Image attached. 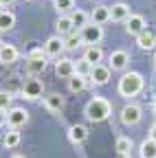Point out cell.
<instances>
[{"label":"cell","mask_w":156,"mask_h":158,"mask_svg":"<svg viewBox=\"0 0 156 158\" xmlns=\"http://www.w3.org/2000/svg\"><path fill=\"white\" fill-rule=\"evenodd\" d=\"M84 114H86V118L90 123H101V121H106V118L112 114V106H110L108 99L95 97V99H90V101L86 103Z\"/></svg>","instance_id":"1"},{"label":"cell","mask_w":156,"mask_h":158,"mask_svg":"<svg viewBox=\"0 0 156 158\" xmlns=\"http://www.w3.org/2000/svg\"><path fill=\"white\" fill-rule=\"evenodd\" d=\"M143 86H145V79H143V75L141 73H134V70H130V73H123L121 75V79H119V94L121 97H136L141 90H143Z\"/></svg>","instance_id":"2"},{"label":"cell","mask_w":156,"mask_h":158,"mask_svg":"<svg viewBox=\"0 0 156 158\" xmlns=\"http://www.w3.org/2000/svg\"><path fill=\"white\" fill-rule=\"evenodd\" d=\"M79 35H82V40H84V44H88V46H97V44H99L101 40H103V27L88 22L84 29H79Z\"/></svg>","instance_id":"3"},{"label":"cell","mask_w":156,"mask_h":158,"mask_svg":"<svg viewBox=\"0 0 156 158\" xmlns=\"http://www.w3.org/2000/svg\"><path fill=\"white\" fill-rule=\"evenodd\" d=\"M44 92V84L40 81V79H27V81L22 84V90L20 94L24 99H29V101H35V99H40Z\"/></svg>","instance_id":"4"},{"label":"cell","mask_w":156,"mask_h":158,"mask_svg":"<svg viewBox=\"0 0 156 158\" xmlns=\"http://www.w3.org/2000/svg\"><path fill=\"white\" fill-rule=\"evenodd\" d=\"M141 116H143V112H141V108L136 106V103H128V106H123V110H121V114H119V118H121V123L123 125H136L141 121Z\"/></svg>","instance_id":"5"},{"label":"cell","mask_w":156,"mask_h":158,"mask_svg":"<svg viewBox=\"0 0 156 158\" xmlns=\"http://www.w3.org/2000/svg\"><path fill=\"white\" fill-rule=\"evenodd\" d=\"M27 121H29V112L24 108H11L7 112V125L13 130H20L22 125H27Z\"/></svg>","instance_id":"6"},{"label":"cell","mask_w":156,"mask_h":158,"mask_svg":"<svg viewBox=\"0 0 156 158\" xmlns=\"http://www.w3.org/2000/svg\"><path fill=\"white\" fill-rule=\"evenodd\" d=\"M66 51V44H64V37L62 35H53L46 40V44H44V53L46 57H55V59H60V55Z\"/></svg>","instance_id":"7"},{"label":"cell","mask_w":156,"mask_h":158,"mask_svg":"<svg viewBox=\"0 0 156 158\" xmlns=\"http://www.w3.org/2000/svg\"><path fill=\"white\" fill-rule=\"evenodd\" d=\"M128 64H130V55H128V51H112L110 53V57H108V66H110V70H125L128 68Z\"/></svg>","instance_id":"8"},{"label":"cell","mask_w":156,"mask_h":158,"mask_svg":"<svg viewBox=\"0 0 156 158\" xmlns=\"http://www.w3.org/2000/svg\"><path fill=\"white\" fill-rule=\"evenodd\" d=\"M88 79H90V84H95V86H103V84H108V79H110V66H106V64H97V66H92Z\"/></svg>","instance_id":"9"},{"label":"cell","mask_w":156,"mask_h":158,"mask_svg":"<svg viewBox=\"0 0 156 158\" xmlns=\"http://www.w3.org/2000/svg\"><path fill=\"white\" fill-rule=\"evenodd\" d=\"M55 75L62 77V79H70L75 75V62L68 57H60L55 62Z\"/></svg>","instance_id":"10"},{"label":"cell","mask_w":156,"mask_h":158,"mask_svg":"<svg viewBox=\"0 0 156 158\" xmlns=\"http://www.w3.org/2000/svg\"><path fill=\"white\" fill-rule=\"evenodd\" d=\"M147 27H145V18L143 15H139V13H130V18L125 20V31L130 33V35H139L141 31H145Z\"/></svg>","instance_id":"11"},{"label":"cell","mask_w":156,"mask_h":158,"mask_svg":"<svg viewBox=\"0 0 156 158\" xmlns=\"http://www.w3.org/2000/svg\"><path fill=\"white\" fill-rule=\"evenodd\" d=\"M136 44H139L141 51H152V48L156 46V33L150 31V29L141 31L139 35H136Z\"/></svg>","instance_id":"12"},{"label":"cell","mask_w":156,"mask_h":158,"mask_svg":"<svg viewBox=\"0 0 156 158\" xmlns=\"http://www.w3.org/2000/svg\"><path fill=\"white\" fill-rule=\"evenodd\" d=\"M130 18V7L125 2H114L110 7V20L112 22H125Z\"/></svg>","instance_id":"13"},{"label":"cell","mask_w":156,"mask_h":158,"mask_svg":"<svg viewBox=\"0 0 156 158\" xmlns=\"http://www.w3.org/2000/svg\"><path fill=\"white\" fill-rule=\"evenodd\" d=\"M20 57V51H18L13 44H0V64H13Z\"/></svg>","instance_id":"14"},{"label":"cell","mask_w":156,"mask_h":158,"mask_svg":"<svg viewBox=\"0 0 156 158\" xmlns=\"http://www.w3.org/2000/svg\"><path fill=\"white\" fill-rule=\"evenodd\" d=\"M90 22L92 24H106V22H110V7H106V5H99V7H95L92 11H90Z\"/></svg>","instance_id":"15"},{"label":"cell","mask_w":156,"mask_h":158,"mask_svg":"<svg viewBox=\"0 0 156 158\" xmlns=\"http://www.w3.org/2000/svg\"><path fill=\"white\" fill-rule=\"evenodd\" d=\"M88 138V127L86 125H70V130H68V141L73 143V145H79V143H84Z\"/></svg>","instance_id":"16"},{"label":"cell","mask_w":156,"mask_h":158,"mask_svg":"<svg viewBox=\"0 0 156 158\" xmlns=\"http://www.w3.org/2000/svg\"><path fill=\"white\" fill-rule=\"evenodd\" d=\"M44 106H46V110H51V112H62V110H64V97L57 94V92H51V94L44 97Z\"/></svg>","instance_id":"17"},{"label":"cell","mask_w":156,"mask_h":158,"mask_svg":"<svg viewBox=\"0 0 156 158\" xmlns=\"http://www.w3.org/2000/svg\"><path fill=\"white\" fill-rule=\"evenodd\" d=\"M55 29H57V33H60L62 37L64 35H70L73 31H75V27H73V20H70V15H60L57 18V22H55Z\"/></svg>","instance_id":"18"},{"label":"cell","mask_w":156,"mask_h":158,"mask_svg":"<svg viewBox=\"0 0 156 158\" xmlns=\"http://www.w3.org/2000/svg\"><path fill=\"white\" fill-rule=\"evenodd\" d=\"M70 20H73V27L75 29H84L90 22V13H86L84 9H73L70 11Z\"/></svg>","instance_id":"19"},{"label":"cell","mask_w":156,"mask_h":158,"mask_svg":"<svg viewBox=\"0 0 156 158\" xmlns=\"http://www.w3.org/2000/svg\"><path fill=\"white\" fill-rule=\"evenodd\" d=\"M84 59H86L88 64L97 66V64H101V62H103V51H101L99 46H88L86 53H84Z\"/></svg>","instance_id":"20"},{"label":"cell","mask_w":156,"mask_h":158,"mask_svg":"<svg viewBox=\"0 0 156 158\" xmlns=\"http://www.w3.org/2000/svg\"><path fill=\"white\" fill-rule=\"evenodd\" d=\"M13 27H15V15L7 9H0V33L11 31Z\"/></svg>","instance_id":"21"},{"label":"cell","mask_w":156,"mask_h":158,"mask_svg":"<svg viewBox=\"0 0 156 158\" xmlns=\"http://www.w3.org/2000/svg\"><path fill=\"white\" fill-rule=\"evenodd\" d=\"M20 141H22V136H20V132L11 127L9 132H5V138H2V145H5L7 149H13V147H18V145H20Z\"/></svg>","instance_id":"22"},{"label":"cell","mask_w":156,"mask_h":158,"mask_svg":"<svg viewBox=\"0 0 156 158\" xmlns=\"http://www.w3.org/2000/svg\"><path fill=\"white\" fill-rule=\"evenodd\" d=\"M86 86H88V77L73 75V77L68 79V90H70V92H82V90H86Z\"/></svg>","instance_id":"23"},{"label":"cell","mask_w":156,"mask_h":158,"mask_svg":"<svg viewBox=\"0 0 156 158\" xmlns=\"http://www.w3.org/2000/svg\"><path fill=\"white\" fill-rule=\"evenodd\" d=\"M27 70H29V75H42L46 70V57H42V59H27Z\"/></svg>","instance_id":"24"},{"label":"cell","mask_w":156,"mask_h":158,"mask_svg":"<svg viewBox=\"0 0 156 158\" xmlns=\"http://www.w3.org/2000/svg\"><path fill=\"white\" fill-rule=\"evenodd\" d=\"M139 154H141V158H156V141L145 138L139 147Z\"/></svg>","instance_id":"25"},{"label":"cell","mask_w":156,"mask_h":158,"mask_svg":"<svg viewBox=\"0 0 156 158\" xmlns=\"http://www.w3.org/2000/svg\"><path fill=\"white\" fill-rule=\"evenodd\" d=\"M53 9L60 13V15L70 13V11L75 9V0H53Z\"/></svg>","instance_id":"26"},{"label":"cell","mask_w":156,"mask_h":158,"mask_svg":"<svg viewBox=\"0 0 156 158\" xmlns=\"http://www.w3.org/2000/svg\"><path fill=\"white\" fill-rule=\"evenodd\" d=\"M64 44H66V51H75V48H79L82 44H84V40H82V35L79 33H70V35H66L64 37Z\"/></svg>","instance_id":"27"},{"label":"cell","mask_w":156,"mask_h":158,"mask_svg":"<svg viewBox=\"0 0 156 158\" xmlns=\"http://www.w3.org/2000/svg\"><path fill=\"white\" fill-rule=\"evenodd\" d=\"M114 149H116V154H130V149H132V141H130L128 136H119V138H116Z\"/></svg>","instance_id":"28"},{"label":"cell","mask_w":156,"mask_h":158,"mask_svg":"<svg viewBox=\"0 0 156 158\" xmlns=\"http://www.w3.org/2000/svg\"><path fill=\"white\" fill-rule=\"evenodd\" d=\"M90 70H92V64H88L84 57H82V59H77V62H75V75L88 77V75H90Z\"/></svg>","instance_id":"29"},{"label":"cell","mask_w":156,"mask_h":158,"mask_svg":"<svg viewBox=\"0 0 156 158\" xmlns=\"http://www.w3.org/2000/svg\"><path fill=\"white\" fill-rule=\"evenodd\" d=\"M13 94L11 92H7V90H0V110H5V112H9L13 106Z\"/></svg>","instance_id":"30"},{"label":"cell","mask_w":156,"mask_h":158,"mask_svg":"<svg viewBox=\"0 0 156 158\" xmlns=\"http://www.w3.org/2000/svg\"><path fill=\"white\" fill-rule=\"evenodd\" d=\"M42 57H46V53H44V48H40V46H33V48L29 51V59H42Z\"/></svg>","instance_id":"31"},{"label":"cell","mask_w":156,"mask_h":158,"mask_svg":"<svg viewBox=\"0 0 156 158\" xmlns=\"http://www.w3.org/2000/svg\"><path fill=\"white\" fill-rule=\"evenodd\" d=\"M5 123H7V112H5V110H0V127H2Z\"/></svg>","instance_id":"32"},{"label":"cell","mask_w":156,"mask_h":158,"mask_svg":"<svg viewBox=\"0 0 156 158\" xmlns=\"http://www.w3.org/2000/svg\"><path fill=\"white\" fill-rule=\"evenodd\" d=\"M147 138H152V141H156V123H154V125L150 127V136H147Z\"/></svg>","instance_id":"33"},{"label":"cell","mask_w":156,"mask_h":158,"mask_svg":"<svg viewBox=\"0 0 156 158\" xmlns=\"http://www.w3.org/2000/svg\"><path fill=\"white\" fill-rule=\"evenodd\" d=\"M15 0H0V7H9V5H13Z\"/></svg>","instance_id":"34"},{"label":"cell","mask_w":156,"mask_h":158,"mask_svg":"<svg viewBox=\"0 0 156 158\" xmlns=\"http://www.w3.org/2000/svg\"><path fill=\"white\" fill-rule=\"evenodd\" d=\"M116 158H130V154H116Z\"/></svg>","instance_id":"35"},{"label":"cell","mask_w":156,"mask_h":158,"mask_svg":"<svg viewBox=\"0 0 156 158\" xmlns=\"http://www.w3.org/2000/svg\"><path fill=\"white\" fill-rule=\"evenodd\" d=\"M11 158H24V156H22V154H13Z\"/></svg>","instance_id":"36"},{"label":"cell","mask_w":156,"mask_h":158,"mask_svg":"<svg viewBox=\"0 0 156 158\" xmlns=\"http://www.w3.org/2000/svg\"><path fill=\"white\" fill-rule=\"evenodd\" d=\"M154 112H156V97H154Z\"/></svg>","instance_id":"37"},{"label":"cell","mask_w":156,"mask_h":158,"mask_svg":"<svg viewBox=\"0 0 156 158\" xmlns=\"http://www.w3.org/2000/svg\"><path fill=\"white\" fill-rule=\"evenodd\" d=\"M154 64H156V55H154Z\"/></svg>","instance_id":"38"},{"label":"cell","mask_w":156,"mask_h":158,"mask_svg":"<svg viewBox=\"0 0 156 158\" xmlns=\"http://www.w3.org/2000/svg\"><path fill=\"white\" fill-rule=\"evenodd\" d=\"M0 44H2V42H0Z\"/></svg>","instance_id":"39"}]
</instances>
